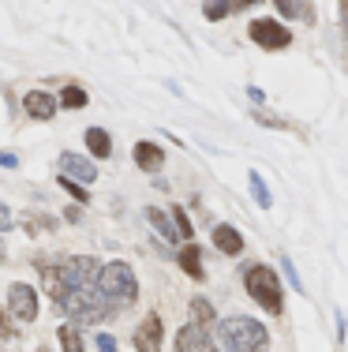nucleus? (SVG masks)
I'll list each match as a JSON object with an SVG mask.
<instances>
[{
	"label": "nucleus",
	"instance_id": "obj_25",
	"mask_svg": "<svg viewBox=\"0 0 348 352\" xmlns=\"http://www.w3.org/2000/svg\"><path fill=\"white\" fill-rule=\"evenodd\" d=\"M56 184H60V188L68 191V195L76 199V203H90V195H86V188H82V184H76V180H68V176H56Z\"/></svg>",
	"mask_w": 348,
	"mask_h": 352
},
{
	"label": "nucleus",
	"instance_id": "obj_26",
	"mask_svg": "<svg viewBox=\"0 0 348 352\" xmlns=\"http://www.w3.org/2000/svg\"><path fill=\"white\" fill-rule=\"evenodd\" d=\"M281 270H285V278L292 281V289H296V292H303V296H308V289H303V281H300V274H296L292 258H281Z\"/></svg>",
	"mask_w": 348,
	"mask_h": 352
},
{
	"label": "nucleus",
	"instance_id": "obj_2",
	"mask_svg": "<svg viewBox=\"0 0 348 352\" xmlns=\"http://www.w3.org/2000/svg\"><path fill=\"white\" fill-rule=\"evenodd\" d=\"M97 292H102V300H105L109 307L135 304V300H139V281H135V270H131L128 263H120V258L105 263L102 270H97Z\"/></svg>",
	"mask_w": 348,
	"mask_h": 352
},
{
	"label": "nucleus",
	"instance_id": "obj_16",
	"mask_svg": "<svg viewBox=\"0 0 348 352\" xmlns=\"http://www.w3.org/2000/svg\"><path fill=\"white\" fill-rule=\"evenodd\" d=\"M86 146H90V154H94L97 162H105V157L113 154V135L105 128H86Z\"/></svg>",
	"mask_w": 348,
	"mask_h": 352
},
{
	"label": "nucleus",
	"instance_id": "obj_6",
	"mask_svg": "<svg viewBox=\"0 0 348 352\" xmlns=\"http://www.w3.org/2000/svg\"><path fill=\"white\" fill-rule=\"evenodd\" d=\"M8 307L19 322H34L38 318V289H30L27 281H15L8 289Z\"/></svg>",
	"mask_w": 348,
	"mask_h": 352
},
{
	"label": "nucleus",
	"instance_id": "obj_23",
	"mask_svg": "<svg viewBox=\"0 0 348 352\" xmlns=\"http://www.w3.org/2000/svg\"><path fill=\"white\" fill-rule=\"evenodd\" d=\"M172 225H176V236L192 244L195 229H192V217H187V210H184V206H172Z\"/></svg>",
	"mask_w": 348,
	"mask_h": 352
},
{
	"label": "nucleus",
	"instance_id": "obj_14",
	"mask_svg": "<svg viewBox=\"0 0 348 352\" xmlns=\"http://www.w3.org/2000/svg\"><path fill=\"white\" fill-rule=\"evenodd\" d=\"M281 19H303V23H314V4L311 0H273Z\"/></svg>",
	"mask_w": 348,
	"mask_h": 352
},
{
	"label": "nucleus",
	"instance_id": "obj_20",
	"mask_svg": "<svg viewBox=\"0 0 348 352\" xmlns=\"http://www.w3.org/2000/svg\"><path fill=\"white\" fill-rule=\"evenodd\" d=\"M192 318H195V326H198V330H210V326L218 322V311L210 307V300L195 296V300H192Z\"/></svg>",
	"mask_w": 348,
	"mask_h": 352
},
{
	"label": "nucleus",
	"instance_id": "obj_27",
	"mask_svg": "<svg viewBox=\"0 0 348 352\" xmlns=\"http://www.w3.org/2000/svg\"><path fill=\"white\" fill-rule=\"evenodd\" d=\"M97 352H116V338H113V333H97Z\"/></svg>",
	"mask_w": 348,
	"mask_h": 352
},
{
	"label": "nucleus",
	"instance_id": "obj_18",
	"mask_svg": "<svg viewBox=\"0 0 348 352\" xmlns=\"http://www.w3.org/2000/svg\"><path fill=\"white\" fill-rule=\"evenodd\" d=\"M247 188H251V199H255V206H262V210H270V206H273V195H270L266 180H262V173H247Z\"/></svg>",
	"mask_w": 348,
	"mask_h": 352
},
{
	"label": "nucleus",
	"instance_id": "obj_10",
	"mask_svg": "<svg viewBox=\"0 0 348 352\" xmlns=\"http://www.w3.org/2000/svg\"><path fill=\"white\" fill-rule=\"evenodd\" d=\"M23 113H27L30 120H53L56 116V98L45 94V90H30V94L23 98Z\"/></svg>",
	"mask_w": 348,
	"mask_h": 352
},
{
	"label": "nucleus",
	"instance_id": "obj_17",
	"mask_svg": "<svg viewBox=\"0 0 348 352\" xmlns=\"http://www.w3.org/2000/svg\"><path fill=\"white\" fill-rule=\"evenodd\" d=\"M23 229H27V236H45V232L56 229V217H49V214H23Z\"/></svg>",
	"mask_w": 348,
	"mask_h": 352
},
{
	"label": "nucleus",
	"instance_id": "obj_21",
	"mask_svg": "<svg viewBox=\"0 0 348 352\" xmlns=\"http://www.w3.org/2000/svg\"><path fill=\"white\" fill-rule=\"evenodd\" d=\"M90 102V94L82 87H76V82H68V87L60 90V98H56V105H64V109H82Z\"/></svg>",
	"mask_w": 348,
	"mask_h": 352
},
{
	"label": "nucleus",
	"instance_id": "obj_3",
	"mask_svg": "<svg viewBox=\"0 0 348 352\" xmlns=\"http://www.w3.org/2000/svg\"><path fill=\"white\" fill-rule=\"evenodd\" d=\"M244 285H247V296L259 307H266L270 315L285 311V296H281V281H277V270H273V266L255 263L251 270L244 274Z\"/></svg>",
	"mask_w": 348,
	"mask_h": 352
},
{
	"label": "nucleus",
	"instance_id": "obj_32",
	"mask_svg": "<svg viewBox=\"0 0 348 352\" xmlns=\"http://www.w3.org/2000/svg\"><path fill=\"white\" fill-rule=\"evenodd\" d=\"M251 4H259V0H232V8H251Z\"/></svg>",
	"mask_w": 348,
	"mask_h": 352
},
{
	"label": "nucleus",
	"instance_id": "obj_29",
	"mask_svg": "<svg viewBox=\"0 0 348 352\" xmlns=\"http://www.w3.org/2000/svg\"><path fill=\"white\" fill-rule=\"evenodd\" d=\"M8 229H12V210L0 203V232H8Z\"/></svg>",
	"mask_w": 348,
	"mask_h": 352
},
{
	"label": "nucleus",
	"instance_id": "obj_4",
	"mask_svg": "<svg viewBox=\"0 0 348 352\" xmlns=\"http://www.w3.org/2000/svg\"><path fill=\"white\" fill-rule=\"evenodd\" d=\"M60 307L71 318H82V322H102V318H109V311H113V307L102 300L97 285H76V289L60 300Z\"/></svg>",
	"mask_w": 348,
	"mask_h": 352
},
{
	"label": "nucleus",
	"instance_id": "obj_12",
	"mask_svg": "<svg viewBox=\"0 0 348 352\" xmlns=\"http://www.w3.org/2000/svg\"><path fill=\"white\" fill-rule=\"evenodd\" d=\"M135 165L143 173H157L161 169V162H165V154H161V146H157V142H150V139H143V142H135Z\"/></svg>",
	"mask_w": 348,
	"mask_h": 352
},
{
	"label": "nucleus",
	"instance_id": "obj_24",
	"mask_svg": "<svg viewBox=\"0 0 348 352\" xmlns=\"http://www.w3.org/2000/svg\"><path fill=\"white\" fill-rule=\"evenodd\" d=\"M232 12V0H202V15L210 23H221Z\"/></svg>",
	"mask_w": 348,
	"mask_h": 352
},
{
	"label": "nucleus",
	"instance_id": "obj_30",
	"mask_svg": "<svg viewBox=\"0 0 348 352\" xmlns=\"http://www.w3.org/2000/svg\"><path fill=\"white\" fill-rule=\"evenodd\" d=\"M247 98H251V102H262V98H266V94H262L259 87H247Z\"/></svg>",
	"mask_w": 348,
	"mask_h": 352
},
{
	"label": "nucleus",
	"instance_id": "obj_13",
	"mask_svg": "<svg viewBox=\"0 0 348 352\" xmlns=\"http://www.w3.org/2000/svg\"><path fill=\"white\" fill-rule=\"evenodd\" d=\"M213 248L221 251V255H229V258H236L240 251H244V236H240L232 225H218L213 229Z\"/></svg>",
	"mask_w": 348,
	"mask_h": 352
},
{
	"label": "nucleus",
	"instance_id": "obj_5",
	"mask_svg": "<svg viewBox=\"0 0 348 352\" xmlns=\"http://www.w3.org/2000/svg\"><path fill=\"white\" fill-rule=\"evenodd\" d=\"M247 34H251V41L259 49H266V53H277V49L292 45V30H288L285 23H277V19H251Z\"/></svg>",
	"mask_w": 348,
	"mask_h": 352
},
{
	"label": "nucleus",
	"instance_id": "obj_15",
	"mask_svg": "<svg viewBox=\"0 0 348 352\" xmlns=\"http://www.w3.org/2000/svg\"><path fill=\"white\" fill-rule=\"evenodd\" d=\"M176 263H180V270H184L187 278H195V281L206 278V270H202V251H198V244H187V248L176 255Z\"/></svg>",
	"mask_w": 348,
	"mask_h": 352
},
{
	"label": "nucleus",
	"instance_id": "obj_1",
	"mask_svg": "<svg viewBox=\"0 0 348 352\" xmlns=\"http://www.w3.org/2000/svg\"><path fill=\"white\" fill-rule=\"evenodd\" d=\"M218 338L225 352H266L270 345V333L259 318L251 315H232L218 326Z\"/></svg>",
	"mask_w": 348,
	"mask_h": 352
},
{
	"label": "nucleus",
	"instance_id": "obj_31",
	"mask_svg": "<svg viewBox=\"0 0 348 352\" xmlns=\"http://www.w3.org/2000/svg\"><path fill=\"white\" fill-rule=\"evenodd\" d=\"M341 4V23H345V34H348V0H337Z\"/></svg>",
	"mask_w": 348,
	"mask_h": 352
},
{
	"label": "nucleus",
	"instance_id": "obj_9",
	"mask_svg": "<svg viewBox=\"0 0 348 352\" xmlns=\"http://www.w3.org/2000/svg\"><path fill=\"white\" fill-rule=\"evenodd\" d=\"M41 285H45V292L60 304L64 296L71 292V274L68 266H41Z\"/></svg>",
	"mask_w": 348,
	"mask_h": 352
},
{
	"label": "nucleus",
	"instance_id": "obj_28",
	"mask_svg": "<svg viewBox=\"0 0 348 352\" xmlns=\"http://www.w3.org/2000/svg\"><path fill=\"white\" fill-rule=\"evenodd\" d=\"M0 169H19V157L12 150H0Z\"/></svg>",
	"mask_w": 348,
	"mask_h": 352
},
{
	"label": "nucleus",
	"instance_id": "obj_8",
	"mask_svg": "<svg viewBox=\"0 0 348 352\" xmlns=\"http://www.w3.org/2000/svg\"><path fill=\"white\" fill-rule=\"evenodd\" d=\"M56 165H60V176H68V180L82 184V188L97 180V165L90 162V157H82V154H71V150H64Z\"/></svg>",
	"mask_w": 348,
	"mask_h": 352
},
{
	"label": "nucleus",
	"instance_id": "obj_11",
	"mask_svg": "<svg viewBox=\"0 0 348 352\" xmlns=\"http://www.w3.org/2000/svg\"><path fill=\"white\" fill-rule=\"evenodd\" d=\"M176 352H218V349L206 338V330H198L195 322H187V326H180V333H176Z\"/></svg>",
	"mask_w": 348,
	"mask_h": 352
},
{
	"label": "nucleus",
	"instance_id": "obj_22",
	"mask_svg": "<svg viewBox=\"0 0 348 352\" xmlns=\"http://www.w3.org/2000/svg\"><path fill=\"white\" fill-rule=\"evenodd\" d=\"M56 341H60L64 352H86V349H82V333L76 330V326H68V322L56 330Z\"/></svg>",
	"mask_w": 348,
	"mask_h": 352
},
{
	"label": "nucleus",
	"instance_id": "obj_19",
	"mask_svg": "<svg viewBox=\"0 0 348 352\" xmlns=\"http://www.w3.org/2000/svg\"><path fill=\"white\" fill-rule=\"evenodd\" d=\"M146 221H150L154 229L161 232V240H180V236H176V225H172V217L161 214L157 206H146Z\"/></svg>",
	"mask_w": 348,
	"mask_h": 352
},
{
	"label": "nucleus",
	"instance_id": "obj_34",
	"mask_svg": "<svg viewBox=\"0 0 348 352\" xmlns=\"http://www.w3.org/2000/svg\"><path fill=\"white\" fill-rule=\"evenodd\" d=\"M38 352H41V349H38Z\"/></svg>",
	"mask_w": 348,
	"mask_h": 352
},
{
	"label": "nucleus",
	"instance_id": "obj_7",
	"mask_svg": "<svg viewBox=\"0 0 348 352\" xmlns=\"http://www.w3.org/2000/svg\"><path fill=\"white\" fill-rule=\"evenodd\" d=\"M161 338H165V322L157 311H150L135 326V338L131 341H135V352H161Z\"/></svg>",
	"mask_w": 348,
	"mask_h": 352
},
{
	"label": "nucleus",
	"instance_id": "obj_33",
	"mask_svg": "<svg viewBox=\"0 0 348 352\" xmlns=\"http://www.w3.org/2000/svg\"><path fill=\"white\" fill-rule=\"evenodd\" d=\"M0 263H4V248H0Z\"/></svg>",
	"mask_w": 348,
	"mask_h": 352
}]
</instances>
